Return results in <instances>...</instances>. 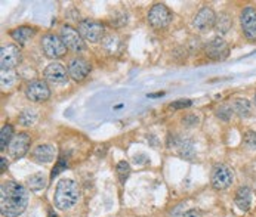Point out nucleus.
I'll return each mask as SVG.
<instances>
[{"instance_id": "1", "label": "nucleus", "mask_w": 256, "mask_h": 217, "mask_svg": "<svg viewBox=\"0 0 256 217\" xmlns=\"http://www.w3.org/2000/svg\"><path fill=\"white\" fill-rule=\"evenodd\" d=\"M28 204L27 189L12 180L3 182L0 186V212L6 217L19 216Z\"/></svg>"}, {"instance_id": "2", "label": "nucleus", "mask_w": 256, "mask_h": 217, "mask_svg": "<svg viewBox=\"0 0 256 217\" xmlns=\"http://www.w3.org/2000/svg\"><path fill=\"white\" fill-rule=\"evenodd\" d=\"M79 197V185L71 179H63L55 189V207L60 210H68L77 203Z\"/></svg>"}, {"instance_id": "3", "label": "nucleus", "mask_w": 256, "mask_h": 217, "mask_svg": "<svg viewBox=\"0 0 256 217\" xmlns=\"http://www.w3.org/2000/svg\"><path fill=\"white\" fill-rule=\"evenodd\" d=\"M233 180H234V174L230 167L224 164H218L213 167L212 174H210V183L216 191H224L230 188Z\"/></svg>"}, {"instance_id": "4", "label": "nucleus", "mask_w": 256, "mask_h": 217, "mask_svg": "<svg viewBox=\"0 0 256 217\" xmlns=\"http://www.w3.org/2000/svg\"><path fill=\"white\" fill-rule=\"evenodd\" d=\"M42 51L43 54L48 56V58H52V59H57V58H61L65 55V45L64 42L61 40V37L55 36V34H46L43 39H42Z\"/></svg>"}, {"instance_id": "5", "label": "nucleus", "mask_w": 256, "mask_h": 217, "mask_svg": "<svg viewBox=\"0 0 256 217\" xmlns=\"http://www.w3.org/2000/svg\"><path fill=\"white\" fill-rule=\"evenodd\" d=\"M60 37L64 42L67 49H70L73 52H77V54L86 51V43L85 40L82 39L79 30H76V28H73L70 25H64L61 28V36Z\"/></svg>"}, {"instance_id": "6", "label": "nucleus", "mask_w": 256, "mask_h": 217, "mask_svg": "<svg viewBox=\"0 0 256 217\" xmlns=\"http://www.w3.org/2000/svg\"><path fill=\"white\" fill-rule=\"evenodd\" d=\"M204 54L212 61H224L230 55V46L222 37H213L204 46Z\"/></svg>"}, {"instance_id": "7", "label": "nucleus", "mask_w": 256, "mask_h": 217, "mask_svg": "<svg viewBox=\"0 0 256 217\" xmlns=\"http://www.w3.org/2000/svg\"><path fill=\"white\" fill-rule=\"evenodd\" d=\"M79 33L83 40L96 43L104 37V25L93 19H83L79 24Z\"/></svg>"}, {"instance_id": "8", "label": "nucleus", "mask_w": 256, "mask_h": 217, "mask_svg": "<svg viewBox=\"0 0 256 217\" xmlns=\"http://www.w3.org/2000/svg\"><path fill=\"white\" fill-rule=\"evenodd\" d=\"M172 21V12L163 3L154 4L148 12V22L154 28H166Z\"/></svg>"}, {"instance_id": "9", "label": "nucleus", "mask_w": 256, "mask_h": 217, "mask_svg": "<svg viewBox=\"0 0 256 217\" xmlns=\"http://www.w3.org/2000/svg\"><path fill=\"white\" fill-rule=\"evenodd\" d=\"M240 24L243 34L248 40H256V9L254 6H246L240 15Z\"/></svg>"}, {"instance_id": "10", "label": "nucleus", "mask_w": 256, "mask_h": 217, "mask_svg": "<svg viewBox=\"0 0 256 217\" xmlns=\"http://www.w3.org/2000/svg\"><path fill=\"white\" fill-rule=\"evenodd\" d=\"M216 18L218 15L215 13V10L209 6H203L198 13L195 15L194 21H192V25L195 27V30L198 31H209L212 28H215V24H216Z\"/></svg>"}, {"instance_id": "11", "label": "nucleus", "mask_w": 256, "mask_h": 217, "mask_svg": "<svg viewBox=\"0 0 256 217\" xmlns=\"http://www.w3.org/2000/svg\"><path fill=\"white\" fill-rule=\"evenodd\" d=\"M25 95L33 102H45L51 96V89L43 80H33L27 84Z\"/></svg>"}, {"instance_id": "12", "label": "nucleus", "mask_w": 256, "mask_h": 217, "mask_svg": "<svg viewBox=\"0 0 256 217\" xmlns=\"http://www.w3.org/2000/svg\"><path fill=\"white\" fill-rule=\"evenodd\" d=\"M22 59L21 51L15 46V45H7L3 46L0 51V64H1V70L9 71L12 68H15Z\"/></svg>"}, {"instance_id": "13", "label": "nucleus", "mask_w": 256, "mask_h": 217, "mask_svg": "<svg viewBox=\"0 0 256 217\" xmlns=\"http://www.w3.org/2000/svg\"><path fill=\"white\" fill-rule=\"evenodd\" d=\"M43 75L48 81H51L54 84H64V83H67L70 74L61 62H52L45 68Z\"/></svg>"}, {"instance_id": "14", "label": "nucleus", "mask_w": 256, "mask_h": 217, "mask_svg": "<svg viewBox=\"0 0 256 217\" xmlns=\"http://www.w3.org/2000/svg\"><path fill=\"white\" fill-rule=\"evenodd\" d=\"M31 144V139L27 133H19L16 136H13V139L10 141V144L7 146L9 154L13 158H21L28 152V148Z\"/></svg>"}, {"instance_id": "15", "label": "nucleus", "mask_w": 256, "mask_h": 217, "mask_svg": "<svg viewBox=\"0 0 256 217\" xmlns=\"http://www.w3.org/2000/svg\"><path fill=\"white\" fill-rule=\"evenodd\" d=\"M89 71H90V64L83 58H74L68 64V74L76 81L85 80Z\"/></svg>"}, {"instance_id": "16", "label": "nucleus", "mask_w": 256, "mask_h": 217, "mask_svg": "<svg viewBox=\"0 0 256 217\" xmlns=\"http://www.w3.org/2000/svg\"><path fill=\"white\" fill-rule=\"evenodd\" d=\"M31 155L37 163H51L57 157V148L52 145H39Z\"/></svg>"}, {"instance_id": "17", "label": "nucleus", "mask_w": 256, "mask_h": 217, "mask_svg": "<svg viewBox=\"0 0 256 217\" xmlns=\"http://www.w3.org/2000/svg\"><path fill=\"white\" fill-rule=\"evenodd\" d=\"M236 204L240 210L248 212L251 204H252V191L248 186H242L239 188V191L236 192Z\"/></svg>"}, {"instance_id": "18", "label": "nucleus", "mask_w": 256, "mask_h": 217, "mask_svg": "<svg viewBox=\"0 0 256 217\" xmlns=\"http://www.w3.org/2000/svg\"><path fill=\"white\" fill-rule=\"evenodd\" d=\"M34 33H36V31H34V28H31V27H19V28L13 30V31L10 33V36H12V39H13L15 42L24 45V43H27L28 39H31V37L34 36Z\"/></svg>"}, {"instance_id": "19", "label": "nucleus", "mask_w": 256, "mask_h": 217, "mask_svg": "<svg viewBox=\"0 0 256 217\" xmlns=\"http://www.w3.org/2000/svg\"><path fill=\"white\" fill-rule=\"evenodd\" d=\"M233 109L234 112H237L242 118H246L252 114V104L248 101V99H236L234 104H233Z\"/></svg>"}, {"instance_id": "20", "label": "nucleus", "mask_w": 256, "mask_h": 217, "mask_svg": "<svg viewBox=\"0 0 256 217\" xmlns=\"http://www.w3.org/2000/svg\"><path fill=\"white\" fill-rule=\"evenodd\" d=\"M233 27V19L228 13H219V16L216 18V24H215V30L219 34H225L228 30H231Z\"/></svg>"}, {"instance_id": "21", "label": "nucleus", "mask_w": 256, "mask_h": 217, "mask_svg": "<svg viewBox=\"0 0 256 217\" xmlns=\"http://www.w3.org/2000/svg\"><path fill=\"white\" fill-rule=\"evenodd\" d=\"M27 185L31 191H40L46 186V177L42 173L31 174L30 177H27Z\"/></svg>"}, {"instance_id": "22", "label": "nucleus", "mask_w": 256, "mask_h": 217, "mask_svg": "<svg viewBox=\"0 0 256 217\" xmlns=\"http://www.w3.org/2000/svg\"><path fill=\"white\" fill-rule=\"evenodd\" d=\"M104 49H105L110 55L120 52V49H122V42H120V39H119L117 36H108V37H105V39H104Z\"/></svg>"}, {"instance_id": "23", "label": "nucleus", "mask_w": 256, "mask_h": 217, "mask_svg": "<svg viewBox=\"0 0 256 217\" xmlns=\"http://www.w3.org/2000/svg\"><path fill=\"white\" fill-rule=\"evenodd\" d=\"M36 120H37V114H36V109H33V108L24 109L19 115V123L25 127L33 126L36 123Z\"/></svg>"}, {"instance_id": "24", "label": "nucleus", "mask_w": 256, "mask_h": 217, "mask_svg": "<svg viewBox=\"0 0 256 217\" xmlns=\"http://www.w3.org/2000/svg\"><path fill=\"white\" fill-rule=\"evenodd\" d=\"M12 136H13V127H12L10 124L3 126L1 133H0V149H1V151H4V149L9 146L10 141L13 139Z\"/></svg>"}, {"instance_id": "25", "label": "nucleus", "mask_w": 256, "mask_h": 217, "mask_svg": "<svg viewBox=\"0 0 256 217\" xmlns=\"http://www.w3.org/2000/svg\"><path fill=\"white\" fill-rule=\"evenodd\" d=\"M129 174H130V167H129V164H128L126 161H120V163L117 164V176H119L120 182H125V180L129 177Z\"/></svg>"}, {"instance_id": "26", "label": "nucleus", "mask_w": 256, "mask_h": 217, "mask_svg": "<svg viewBox=\"0 0 256 217\" xmlns=\"http://www.w3.org/2000/svg\"><path fill=\"white\" fill-rule=\"evenodd\" d=\"M233 114H234V109H233L231 105H222V107H219L218 111H216V115H218L221 120H224V121H228V120L233 117Z\"/></svg>"}, {"instance_id": "27", "label": "nucleus", "mask_w": 256, "mask_h": 217, "mask_svg": "<svg viewBox=\"0 0 256 217\" xmlns=\"http://www.w3.org/2000/svg\"><path fill=\"white\" fill-rule=\"evenodd\" d=\"M243 142H245L246 146H249V148H256V132H248L245 135Z\"/></svg>"}, {"instance_id": "28", "label": "nucleus", "mask_w": 256, "mask_h": 217, "mask_svg": "<svg viewBox=\"0 0 256 217\" xmlns=\"http://www.w3.org/2000/svg\"><path fill=\"white\" fill-rule=\"evenodd\" d=\"M188 107H191V101H188V99H181V101H178V102H175V104H171V108L172 109H178V108H188Z\"/></svg>"}, {"instance_id": "29", "label": "nucleus", "mask_w": 256, "mask_h": 217, "mask_svg": "<svg viewBox=\"0 0 256 217\" xmlns=\"http://www.w3.org/2000/svg\"><path fill=\"white\" fill-rule=\"evenodd\" d=\"M184 123H185L187 126H190V127H191V126H195V124L198 123V118H197L195 115H188V117H185V118H184Z\"/></svg>"}, {"instance_id": "30", "label": "nucleus", "mask_w": 256, "mask_h": 217, "mask_svg": "<svg viewBox=\"0 0 256 217\" xmlns=\"http://www.w3.org/2000/svg\"><path fill=\"white\" fill-rule=\"evenodd\" d=\"M175 217H198V213L195 210H188V212L181 213V215H178V216Z\"/></svg>"}, {"instance_id": "31", "label": "nucleus", "mask_w": 256, "mask_h": 217, "mask_svg": "<svg viewBox=\"0 0 256 217\" xmlns=\"http://www.w3.org/2000/svg\"><path fill=\"white\" fill-rule=\"evenodd\" d=\"M0 160H1V171H4V168L7 167V163H6V158H3V157H1Z\"/></svg>"}, {"instance_id": "32", "label": "nucleus", "mask_w": 256, "mask_h": 217, "mask_svg": "<svg viewBox=\"0 0 256 217\" xmlns=\"http://www.w3.org/2000/svg\"><path fill=\"white\" fill-rule=\"evenodd\" d=\"M254 102H255V107H256V95H255V99H254Z\"/></svg>"}]
</instances>
